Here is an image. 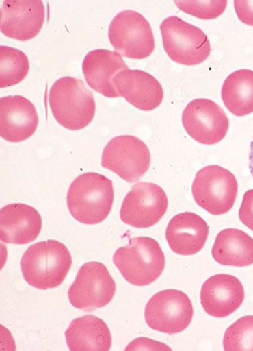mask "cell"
<instances>
[{"instance_id": "cell-1", "label": "cell", "mask_w": 253, "mask_h": 351, "mask_svg": "<svg viewBox=\"0 0 253 351\" xmlns=\"http://www.w3.org/2000/svg\"><path fill=\"white\" fill-rule=\"evenodd\" d=\"M72 265L67 247L55 240L44 241L27 249L21 270L27 285L47 291L62 285Z\"/></svg>"}, {"instance_id": "cell-2", "label": "cell", "mask_w": 253, "mask_h": 351, "mask_svg": "<svg viewBox=\"0 0 253 351\" xmlns=\"http://www.w3.org/2000/svg\"><path fill=\"white\" fill-rule=\"evenodd\" d=\"M113 182L98 173L76 178L67 192V206L73 219L83 225L103 223L113 207Z\"/></svg>"}, {"instance_id": "cell-3", "label": "cell", "mask_w": 253, "mask_h": 351, "mask_svg": "<svg viewBox=\"0 0 253 351\" xmlns=\"http://www.w3.org/2000/svg\"><path fill=\"white\" fill-rule=\"evenodd\" d=\"M51 111L56 121L69 130H80L90 125L96 115L94 94L81 80L65 76L51 86Z\"/></svg>"}, {"instance_id": "cell-4", "label": "cell", "mask_w": 253, "mask_h": 351, "mask_svg": "<svg viewBox=\"0 0 253 351\" xmlns=\"http://www.w3.org/2000/svg\"><path fill=\"white\" fill-rule=\"evenodd\" d=\"M114 263L124 278L136 287H146L157 280L165 267V257L157 241L138 237L129 241L114 254Z\"/></svg>"}, {"instance_id": "cell-5", "label": "cell", "mask_w": 253, "mask_h": 351, "mask_svg": "<svg viewBox=\"0 0 253 351\" xmlns=\"http://www.w3.org/2000/svg\"><path fill=\"white\" fill-rule=\"evenodd\" d=\"M163 48L174 62L187 66L201 64L208 59L211 44L206 34L178 16H170L160 25Z\"/></svg>"}, {"instance_id": "cell-6", "label": "cell", "mask_w": 253, "mask_h": 351, "mask_svg": "<svg viewBox=\"0 0 253 351\" xmlns=\"http://www.w3.org/2000/svg\"><path fill=\"white\" fill-rule=\"evenodd\" d=\"M191 192L202 209L213 215H225L231 210L237 197V180L222 167H204L196 175Z\"/></svg>"}, {"instance_id": "cell-7", "label": "cell", "mask_w": 253, "mask_h": 351, "mask_svg": "<svg viewBox=\"0 0 253 351\" xmlns=\"http://www.w3.org/2000/svg\"><path fill=\"white\" fill-rule=\"evenodd\" d=\"M109 40L116 52L131 59L147 58L155 48L150 24L135 10H124L113 19Z\"/></svg>"}, {"instance_id": "cell-8", "label": "cell", "mask_w": 253, "mask_h": 351, "mask_svg": "<svg viewBox=\"0 0 253 351\" xmlns=\"http://www.w3.org/2000/svg\"><path fill=\"white\" fill-rule=\"evenodd\" d=\"M117 285L107 268L101 262H88L80 267L68 291L70 304L78 310L92 312L107 306Z\"/></svg>"}, {"instance_id": "cell-9", "label": "cell", "mask_w": 253, "mask_h": 351, "mask_svg": "<svg viewBox=\"0 0 253 351\" xmlns=\"http://www.w3.org/2000/svg\"><path fill=\"white\" fill-rule=\"evenodd\" d=\"M150 164V151L146 143L132 135L111 139L101 156V166L129 183L139 181L146 174Z\"/></svg>"}, {"instance_id": "cell-10", "label": "cell", "mask_w": 253, "mask_h": 351, "mask_svg": "<svg viewBox=\"0 0 253 351\" xmlns=\"http://www.w3.org/2000/svg\"><path fill=\"white\" fill-rule=\"evenodd\" d=\"M191 299L183 291L165 289L151 298L145 308L147 325L161 333L177 334L185 331L193 320Z\"/></svg>"}, {"instance_id": "cell-11", "label": "cell", "mask_w": 253, "mask_h": 351, "mask_svg": "<svg viewBox=\"0 0 253 351\" xmlns=\"http://www.w3.org/2000/svg\"><path fill=\"white\" fill-rule=\"evenodd\" d=\"M168 199L164 190L153 183L135 184L123 201L120 217L126 225L136 228L155 226L165 215Z\"/></svg>"}, {"instance_id": "cell-12", "label": "cell", "mask_w": 253, "mask_h": 351, "mask_svg": "<svg viewBox=\"0 0 253 351\" xmlns=\"http://www.w3.org/2000/svg\"><path fill=\"white\" fill-rule=\"evenodd\" d=\"M183 125L202 145H216L226 136L229 119L222 108L208 99L191 101L183 110Z\"/></svg>"}, {"instance_id": "cell-13", "label": "cell", "mask_w": 253, "mask_h": 351, "mask_svg": "<svg viewBox=\"0 0 253 351\" xmlns=\"http://www.w3.org/2000/svg\"><path fill=\"white\" fill-rule=\"evenodd\" d=\"M45 14L41 0H4L0 8V29L6 37L29 41L41 32Z\"/></svg>"}, {"instance_id": "cell-14", "label": "cell", "mask_w": 253, "mask_h": 351, "mask_svg": "<svg viewBox=\"0 0 253 351\" xmlns=\"http://www.w3.org/2000/svg\"><path fill=\"white\" fill-rule=\"evenodd\" d=\"M119 97L141 111H152L163 101V88L154 76L139 69H124L111 80Z\"/></svg>"}, {"instance_id": "cell-15", "label": "cell", "mask_w": 253, "mask_h": 351, "mask_svg": "<svg viewBox=\"0 0 253 351\" xmlns=\"http://www.w3.org/2000/svg\"><path fill=\"white\" fill-rule=\"evenodd\" d=\"M245 298L243 285L237 277L217 274L204 281L201 291V304L207 314L225 318L241 306Z\"/></svg>"}, {"instance_id": "cell-16", "label": "cell", "mask_w": 253, "mask_h": 351, "mask_svg": "<svg viewBox=\"0 0 253 351\" xmlns=\"http://www.w3.org/2000/svg\"><path fill=\"white\" fill-rule=\"evenodd\" d=\"M39 125L37 110L23 96L3 97L0 100V135L10 143H21L33 136Z\"/></svg>"}, {"instance_id": "cell-17", "label": "cell", "mask_w": 253, "mask_h": 351, "mask_svg": "<svg viewBox=\"0 0 253 351\" xmlns=\"http://www.w3.org/2000/svg\"><path fill=\"white\" fill-rule=\"evenodd\" d=\"M42 226L40 213L24 203L6 205L0 211V239L5 244L33 242L41 232Z\"/></svg>"}, {"instance_id": "cell-18", "label": "cell", "mask_w": 253, "mask_h": 351, "mask_svg": "<svg viewBox=\"0 0 253 351\" xmlns=\"http://www.w3.org/2000/svg\"><path fill=\"white\" fill-rule=\"evenodd\" d=\"M124 69H128V65L116 51H90L82 62V71L88 86L107 98H119L111 80Z\"/></svg>"}, {"instance_id": "cell-19", "label": "cell", "mask_w": 253, "mask_h": 351, "mask_svg": "<svg viewBox=\"0 0 253 351\" xmlns=\"http://www.w3.org/2000/svg\"><path fill=\"white\" fill-rule=\"evenodd\" d=\"M209 236V226L194 213H181L172 217L166 228L165 237L170 249L183 256L199 253Z\"/></svg>"}, {"instance_id": "cell-20", "label": "cell", "mask_w": 253, "mask_h": 351, "mask_svg": "<svg viewBox=\"0 0 253 351\" xmlns=\"http://www.w3.org/2000/svg\"><path fill=\"white\" fill-rule=\"evenodd\" d=\"M65 337L71 351H107L111 346L109 327L94 315L73 320L65 332Z\"/></svg>"}, {"instance_id": "cell-21", "label": "cell", "mask_w": 253, "mask_h": 351, "mask_svg": "<svg viewBox=\"0 0 253 351\" xmlns=\"http://www.w3.org/2000/svg\"><path fill=\"white\" fill-rule=\"evenodd\" d=\"M221 265L244 267L253 264V239L243 230L226 228L219 232L212 249Z\"/></svg>"}, {"instance_id": "cell-22", "label": "cell", "mask_w": 253, "mask_h": 351, "mask_svg": "<svg viewBox=\"0 0 253 351\" xmlns=\"http://www.w3.org/2000/svg\"><path fill=\"white\" fill-rule=\"evenodd\" d=\"M221 96L233 115L242 117L253 113V71L240 69L231 73L223 84Z\"/></svg>"}, {"instance_id": "cell-23", "label": "cell", "mask_w": 253, "mask_h": 351, "mask_svg": "<svg viewBox=\"0 0 253 351\" xmlns=\"http://www.w3.org/2000/svg\"><path fill=\"white\" fill-rule=\"evenodd\" d=\"M29 71V58L23 51L0 46V88H10L20 84Z\"/></svg>"}, {"instance_id": "cell-24", "label": "cell", "mask_w": 253, "mask_h": 351, "mask_svg": "<svg viewBox=\"0 0 253 351\" xmlns=\"http://www.w3.org/2000/svg\"><path fill=\"white\" fill-rule=\"evenodd\" d=\"M226 351H253V316H245L228 328L223 338Z\"/></svg>"}, {"instance_id": "cell-25", "label": "cell", "mask_w": 253, "mask_h": 351, "mask_svg": "<svg viewBox=\"0 0 253 351\" xmlns=\"http://www.w3.org/2000/svg\"><path fill=\"white\" fill-rule=\"evenodd\" d=\"M227 3L226 0L176 1L179 10L202 20H213V19L219 18L226 10Z\"/></svg>"}, {"instance_id": "cell-26", "label": "cell", "mask_w": 253, "mask_h": 351, "mask_svg": "<svg viewBox=\"0 0 253 351\" xmlns=\"http://www.w3.org/2000/svg\"><path fill=\"white\" fill-rule=\"evenodd\" d=\"M239 219L253 232V189L245 192L239 209Z\"/></svg>"}, {"instance_id": "cell-27", "label": "cell", "mask_w": 253, "mask_h": 351, "mask_svg": "<svg viewBox=\"0 0 253 351\" xmlns=\"http://www.w3.org/2000/svg\"><path fill=\"white\" fill-rule=\"evenodd\" d=\"M236 14L243 24L253 27V1L236 0L234 1Z\"/></svg>"}, {"instance_id": "cell-28", "label": "cell", "mask_w": 253, "mask_h": 351, "mask_svg": "<svg viewBox=\"0 0 253 351\" xmlns=\"http://www.w3.org/2000/svg\"><path fill=\"white\" fill-rule=\"evenodd\" d=\"M250 170L252 173L253 178V139L252 143H250Z\"/></svg>"}]
</instances>
